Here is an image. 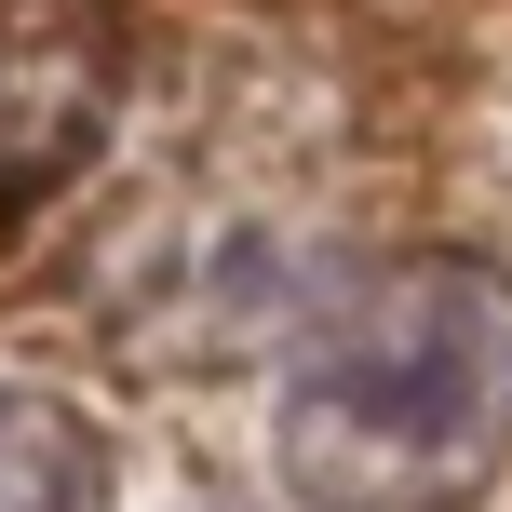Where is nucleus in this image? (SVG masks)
<instances>
[{
	"label": "nucleus",
	"mask_w": 512,
	"mask_h": 512,
	"mask_svg": "<svg viewBox=\"0 0 512 512\" xmlns=\"http://www.w3.org/2000/svg\"><path fill=\"white\" fill-rule=\"evenodd\" d=\"M108 14L81 0H0V203L81 176V149L108 135Z\"/></svg>",
	"instance_id": "obj_2"
},
{
	"label": "nucleus",
	"mask_w": 512,
	"mask_h": 512,
	"mask_svg": "<svg viewBox=\"0 0 512 512\" xmlns=\"http://www.w3.org/2000/svg\"><path fill=\"white\" fill-rule=\"evenodd\" d=\"M270 459L297 512H472L512 472V270L418 243L324 283L283 351Z\"/></svg>",
	"instance_id": "obj_1"
},
{
	"label": "nucleus",
	"mask_w": 512,
	"mask_h": 512,
	"mask_svg": "<svg viewBox=\"0 0 512 512\" xmlns=\"http://www.w3.org/2000/svg\"><path fill=\"white\" fill-rule=\"evenodd\" d=\"M0 512H108V432L68 391L0 378Z\"/></svg>",
	"instance_id": "obj_3"
}]
</instances>
